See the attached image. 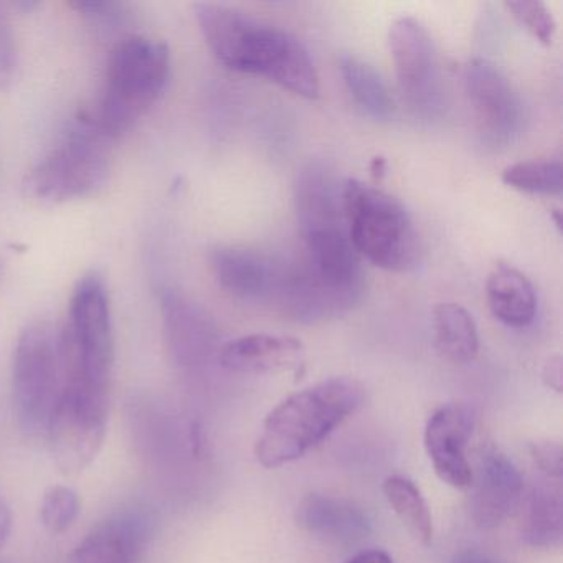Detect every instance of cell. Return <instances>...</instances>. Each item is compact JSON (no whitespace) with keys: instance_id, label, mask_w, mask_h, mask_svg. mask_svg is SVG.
I'll use <instances>...</instances> for the list:
<instances>
[{"instance_id":"18","label":"cell","mask_w":563,"mask_h":563,"mask_svg":"<svg viewBox=\"0 0 563 563\" xmlns=\"http://www.w3.org/2000/svg\"><path fill=\"white\" fill-rule=\"evenodd\" d=\"M213 276L229 295L262 301L276 295L282 268L272 260L240 246H220L210 256Z\"/></svg>"},{"instance_id":"7","label":"cell","mask_w":563,"mask_h":563,"mask_svg":"<svg viewBox=\"0 0 563 563\" xmlns=\"http://www.w3.org/2000/svg\"><path fill=\"white\" fill-rule=\"evenodd\" d=\"M103 140L81 117L80 124L27 174L25 196L42 203H62L103 189L110 176Z\"/></svg>"},{"instance_id":"5","label":"cell","mask_w":563,"mask_h":563,"mask_svg":"<svg viewBox=\"0 0 563 563\" xmlns=\"http://www.w3.org/2000/svg\"><path fill=\"white\" fill-rule=\"evenodd\" d=\"M60 345L64 384L84 385L108 395L114 362V335L110 292L100 273L90 272L78 279Z\"/></svg>"},{"instance_id":"16","label":"cell","mask_w":563,"mask_h":563,"mask_svg":"<svg viewBox=\"0 0 563 563\" xmlns=\"http://www.w3.org/2000/svg\"><path fill=\"white\" fill-rule=\"evenodd\" d=\"M156 527L146 507L120 510L98 523L75 550V563H136Z\"/></svg>"},{"instance_id":"1","label":"cell","mask_w":563,"mask_h":563,"mask_svg":"<svg viewBox=\"0 0 563 563\" xmlns=\"http://www.w3.org/2000/svg\"><path fill=\"white\" fill-rule=\"evenodd\" d=\"M194 15L213 57L236 74L255 75L316 100L319 75L308 48L285 29L227 5L200 2Z\"/></svg>"},{"instance_id":"8","label":"cell","mask_w":563,"mask_h":563,"mask_svg":"<svg viewBox=\"0 0 563 563\" xmlns=\"http://www.w3.org/2000/svg\"><path fill=\"white\" fill-rule=\"evenodd\" d=\"M108 427V395L64 384L47 428L52 456L60 473L77 476L97 460Z\"/></svg>"},{"instance_id":"9","label":"cell","mask_w":563,"mask_h":563,"mask_svg":"<svg viewBox=\"0 0 563 563\" xmlns=\"http://www.w3.org/2000/svg\"><path fill=\"white\" fill-rule=\"evenodd\" d=\"M391 60L401 98L417 117L443 110V81L433 38L415 18H400L388 32Z\"/></svg>"},{"instance_id":"12","label":"cell","mask_w":563,"mask_h":563,"mask_svg":"<svg viewBox=\"0 0 563 563\" xmlns=\"http://www.w3.org/2000/svg\"><path fill=\"white\" fill-rule=\"evenodd\" d=\"M464 90L489 143H512L523 124V104L494 62L473 58L464 68Z\"/></svg>"},{"instance_id":"14","label":"cell","mask_w":563,"mask_h":563,"mask_svg":"<svg viewBox=\"0 0 563 563\" xmlns=\"http://www.w3.org/2000/svg\"><path fill=\"white\" fill-rule=\"evenodd\" d=\"M473 428V411L461 404L438 408L424 428V450L434 473L456 489H466L473 481V467L466 454Z\"/></svg>"},{"instance_id":"32","label":"cell","mask_w":563,"mask_h":563,"mask_svg":"<svg viewBox=\"0 0 563 563\" xmlns=\"http://www.w3.org/2000/svg\"><path fill=\"white\" fill-rule=\"evenodd\" d=\"M562 358H560L559 355L550 357L549 361H547L545 367H543V382H545L552 390L559 391L560 394V391H562Z\"/></svg>"},{"instance_id":"2","label":"cell","mask_w":563,"mask_h":563,"mask_svg":"<svg viewBox=\"0 0 563 563\" xmlns=\"http://www.w3.org/2000/svg\"><path fill=\"white\" fill-rule=\"evenodd\" d=\"M364 400V385L352 377L328 378L289 395L266 415L256 441V460L273 470L305 456Z\"/></svg>"},{"instance_id":"35","label":"cell","mask_w":563,"mask_h":563,"mask_svg":"<svg viewBox=\"0 0 563 563\" xmlns=\"http://www.w3.org/2000/svg\"><path fill=\"white\" fill-rule=\"evenodd\" d=\"M385 166H387V164H385V159L384 157H375L374 161H372V166H371V169H372V173H374V176H378V174H384L385 173Z\"/></svg>"},{"instance_id":"19","label":"cell","mask_w":563,"mask_h":563,"mask_svg":"<svg viewBox=\"0 0 563 563\" xmlns=\"http://www.w3.org/2000/svg\"><path fill=\"white\" fill-rule=\"evenodd\" d=\"M299 527L318 539L332 543H355L372 532L367 514L338 497L324 494H309L296 509Z\"/></svg>"},{"instance_id":"34","label":"cell","mask_w":563,"mask_h":563,"mask_svg":"<svg viewBox=\"0 0 563 563\" xmlns=\"http://www.w3.org/2000/svg\"><path fill=\"white\" fill-rule=\"evenodd\" d=\"M451 563H500L497 562L493 556L486 555V553L477 552V550H464V552L457 553Z\"/></svg>"},{"instance_id":"36","label":"cell","mask_w":563,"mask_h":563,"mask_svg":"<svg viewBox=\"0 0 563 563\" xmlns=\"http://www.w3.org/2000/svg\"><path fill=\"white\" fill-rule=\"evenodd\" d=\"M0 268H2V265H0Z\"/></svg>"},{"instance_id":"6","label":"cell","mask_w":563,"mask_h":563,"mask_svg":"<svg viewBox=\"0 0 563 563\" xmlns=\"http://www.w3.org/2000/svg\"><path fill=\"white\" fill-rule=\"evenodd\" d=\"M14 407L29 437L47 434L48 423L64 390L60 335L47 322L29 324L19 335L12 365Z\"/></svg>"},{"instance_id":"25","label":"cell","mask_w":563,"mask_h":563,"mask_svg":"<svg viewBox=\"0 0 563 563\" xmlns=\"http://www.w3.org/2000/svg\"><path fill=\"white\" fill-rule=\"evenodd\" d=\"M560 161H522L503 170V183L530 196L556 197L563 189Z\"/></svg>"},{"instance_id":"4","label":"cell","mask_w":563,"mask_h":563,"mask_svg":"<svg viewBox=\"0 0 563 563\" xmlns=\"http://www.w3.org/2000/svg\"><path fill=\"white\" fill-rule=\"evenodd\" d=\"M349 240L358 256L378 268L408 273L421 262V245L410 213L390 194L349 179L342 184Z\"/></svg>"},{"instance_id":"22","label":"cell","mask_w":563,"mask_h":563,"mask_svg":"<svg viewBox=\"0 0 563 563\" xmlns=\"http://www.w3.org/2000/svg\"><path fill=\"white\" fill-rule=\"evenodd\" d=\"M438 351L454 364H470L479 352V334L473 316L456 302H440L433 311Z\"/></svg>"},{"instance_id":"31","label":"cell","mask_w":563,"mask_h":563,"mask_svg":"<svg viewBox=\"0 0 563 563\" xmlns=\"http://www.w3.org/2000/svg\"><path fill=\"white\" fill-rule=\"evenodd\" d=\"M12 527H14V514H12L11 504L4 497H0V550L8 545Z\"/></svg>"},{"instance_id":"10","label":"cell","mask_w":563,"mask_h":563,"mask_svg":"<svg viewBox=\"0 0 563 563\" xmlns=\"http://www.w3.org/2000/svg\"><path fill=\"white\" fill-rule=\"evenodd\" d=\"M364 276L338 278L316 268L302 256L282 268L276 298L286 314L305 324L341 318L364 298Z\"/></svg>"},{"instance_id":"29","label":"cell","mask_w":563,"mask_h":563,"mask_svg":"<svg viewBox=\"0 0 563 563\" xmlns=\"http://www.w3.org/2000/svg\"><path fill=\"white\" fill-rule=\"evenodd\" d=\"M530 453L545 479L562 481V444L555 441H539L532 444Z\"/></svg>"},{"instance_id":"30","label":"cell","mask_w":563,"mask_h":563,"mask_svg":"<svg viewBox=\"0 0 563 563\" xmlns=\"http://www.w3.org/2000/svg\"><path fill=\"white\" fill-rule=\"evenodd\" d=\"M71 8L97 24H113L123 14V5L114 2H77Z\"/></svg>"},{"instance_id":"27","label":"cell","mask_w":563,"mask_h":563,"mask_svg":"<svg viewBox=\"0 0 563 563\" xmlns=\"http://www.w3.org/2000/svg\"><path fill=\"white\" fill-rule=\"evenodd\" d=\"M504 5L516 19L517 24L526 29L537 42L543 45L552 44L556 22L547 4L540 0H516V2H506Z\"/></svg>"},{"instance_id":"20","label":"cell","mask_w":563,"mask_h":563,"mask_svg":"<svg viewBox=\"0 0 563 563\" xmlns=\"http://www.w3.org/2000/svg\"><path fill=\"white\" fill-rule=\"evenodd\" d=\"M486 299L494 318L509 328H527L536 319V288L522 272L506 263L494 266L487 276Z\"/></svg>"},{"instance_id":"26","label":"cell","mask_w":563,"mask_h":563,"mask_svg":"<svg viewBox=\"0 0 563 563\" xmlns=\"http://www.w3.org/2000/svg\"><path fill=\"white\" fill-rule=\"evenodd\" d=\"M81 503L77 490L68 486L48 487L42 497L41 520L51 533H64L80 516Z\"/></svg>"},{"instance_id":"33","label":"cell","mask_w":563,"mask_h":563,"mask_svg":"<svg viewBox=\"0 0 563 563\" xmlns=\"http://www.w3.org/2000/svg\"><path fill=\"white\" fill-rule=\"evenodd\" d=\"M347 563H394V560L385 550L375 549L358 552Z\"/></svg>"},{"instance_id":"23","label":"cell","mask_w":563,"mask_h":563,"mask_svg":"<svg viewBox=\"0 0 563 563\" xmlns=\"http://www.w3.org/2000/svg\"><path fill=\"white\" fill-rule=\"evenodd\" d=\"M342 78L352 100L375 121H390L395 117V101L387 85L374 67L354 55L339 58Z\"/></svg>"},{"instance_id":"17","label":"cell","mask_w":563,"mask_h":563,"mask_svg":"<svg viewBox=\"0 0 563 563\" xmlns=\"http://www.w3.org/2000/svg\"><path fill=\"white\" fill-rule=\"evenodd\" d=\"M301 342L288 335L250 334L220 345L217 361L233 374H283L305 367Z\"/></svg>"},{"instance_id":"15","label":"cell","mask_w":563,"mask_h":563,"mask_svg":"<svg viewBox=\"0 0 563 563\" xmlns=\"http://www.w3.org/2000/svg\"><path fill=\"white\" fill-rule=\"evenodd\" d=\"M471 514L479 529L500 526L523 499V479L516 464L496 448H487L473 471Z\"/></svg>"},{"instance_id":"13","label":"cell","mask_w":563,"mask_h":563,"mask_svg":"<svg viewBox=\"0 0 563 563\" xmlns=\"http://www.w3.org/2000/svg\"><path fill=\"white\" fill-rule=\"evenodd\" d=\"M164 338L176 365L196 368L219 354V332L206 309L176 289L161 295Z\"/></svg>"},{"instance_id":"3","label":"cell","mask_w":563,"mask_h":563,"mask_svg":"<svg viewBox=\"0 0 563 563\" xmlns=\"http://www.w3.org/2000/svg\"><path fill=\"white\" fill-rule=\"evenodd\" d=\"M169 75L166 44L146 37L124 38L111 54L100 104L85 120L107 140L118 136L154 107L166 90Z\"/></svg>"},{"instance_id":"21","label":"cell","mask_w":563,"mask_h":563,"mask_svg":"<svg viewBox=\"0 0 563 563\" xmlns=\"http://www.w3.org/2000/svg\"><path fill=\"white\" fill-rule=\"evenodd\" d=\"M520 533L523 542L536 549H553L562 543L563 500L560 481L545 479V483L530 487L523 499Z\"/></svg>"},{"instance_id":"24","label":"cell","mask_w":563,"mask_h":563,"mask_svg":"<svg viewBox=\"0 0 563 563\" xmlns=\"http://www.w3.org/2000/svg\"><path fill=\"white\" fill-rule=\"evenodd\" d=\"M384 494L410 536L421 545H430L433 540V519L417 484L405 476H390L384 481Z\"/></svg>"},{"instance_id":"28","label":"cell","mask_w":563,"mask_h":563,"mask_svg":"<svg viewBox=\"0 0 563 563\" xmlns=\"http://www.w3.org/2000/svg\"><path fill=\"white\" fill-rule=\"evenodd\" d=\"M18 70V45L11 24L0 11V90L12 84Z\"/></svg>"},{"instance_id":"11","label":"cell","mask_w":563,"mask_h":563,"mask_svg":"<svg viewBox=\"0 0 563 563\" xmlns=\"http://www.w3.org/2000/svg\"><path fill=\"white\" fill-rule=\"evenodd\" d=\"M296 217L305 249L349 239L342 210V184L322 161H309L295 184Z\"/></svg>"}]
</instances>
